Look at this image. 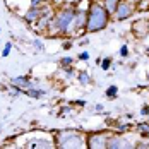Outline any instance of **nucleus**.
<instances>
[{
  "mask_svg": "<svg viewBox=\"0 0 149 149\" xmlns=\"http://www.w3.org/2000/svg\"><path fill=\"white\" fill-rule=\"evenodd\" d=\"M60 111H62V113H70V111H72V104H69V106H62Z\"/></svg>",
  "mask_w": 149,
  "mask_h": 149,
  "instance_id": "30",
  "label": "nucleus"
},
{
  "mask_svg": "<svg viewBox=\"0 0 149 149\" xmlns=\"http://www.w3.org/2000/svg\"><path fill=\"white\" fill-rule=\"evenodd\" d=\"M111 21V15L106 12L100 0H91L89 7H88V22H86V34H93V33H100L108 28Z\"/></svg>",
  "mask_w": 149,
  "mask_h": 149,
  "instance_id": "2",
  "label": "nucleus"
},
{
  "mask_svg": "<svg viewBox=\"0 0 149 149\" xmlns=\"http://www.w3.org/2000/svg\"><path fill=\"white\" fill-rule=\"evenodd\" d=\"M77 60H81V62H88L89 60V53L84 50V52H81L79 55H77Z\"/></svg>",
  "mask_w": 149,
  "mask_h": 149,
  "instance_id": "25",
  "label": "nucleus"
},
{
  "mask_svg": "<svg viewBox=\"0 0 149 149\" xmlns=\"http://www.w3.org/2000/svg\"><path fill=\"white\" fill-rule=\"evenodd\" d=\"M33 46H34L36 52H43V50H45V43H43L40 38H34V40H33Z\"/></svg>",
  "mask_w": 149,
  "mask_h": 149,
  "instance_id": "21",
  "label": "nucleus"
},
{
  "mask_svg": "<svg viewBox=\"0 0 149 149\" xmlns=\"http://www.w3.org/2000/svg\"><path fill=\"white\" fill-rule=\"evenodd\" d=\"M135 9L134 5H130L127 0H120L118 7H117V10H115V14L111 15L115 21H125V19H130L132 15L135 14Z\"/></svg>",
  "mask_w": 149,
  "mask_h": 149,
  "instance_id": "8",
  "label": "nucleus"
},
{
  "mask_svg": "<svg viewBox=\"0 0 149 149\" xmlns=\"http://www.w3.org/2000/svg\"><path fill=\"white\" fill-rule=\"evenodd\" d=\"M134 132L141 137H149V122H139L134 127Z\"/></svg>",
  "mask_w": 149,
  "mask_h": 149,
  "instance_id": "15",
  "label": "nucleus"
},
{
  "mask_svg": "<svg viewBox=\"0 0 149 149\" xmlns=\"http://www.w3.org/2000/svg\"><path fill=\"white\" fill-rule=\"evenodd\" d=\"M94 111H96V113H101V111H103V104L96 103V104H94Z\"/></svg>",
  "mask_w": 149,
  "mask_h": 149,
  "instance_id": "33",
  "label": "nucleus"
},
{
  "mask_svg": "<svg viewBox=\"0 0 149 149\" xmlns=\"http://www.w3.org/2000/svg\"><path fill=\"white\" fill-rule=\"evenodd\" d=\"M46 9H48L46 3H43V5H29V7L22 12V19H24L28 24H34L41 15L45 14Z\"/></svg>",
  "mask_w": 149,
  "mask_h": 149,
  "instance_id": "7",
  "label": "nucleus"
},
{
  "mask_svg": "<svg viewBox=\"0 0 149 149\" xmlns=\"http://www.w3.org/2000/svg\"><path fill=\"white\" fill-rule=\"evenodd\" d=\"M79 45H81V46H86V45H89V38H86V36H82V38L79 40Z\"/></svg>",
  "mask_w": 149,
  "mask_h": 149,
  "instance_id": "29",
  "label": "nucleus"
},
{
  "mask_svg": "<svg viewBox=\"0 0 149 149\" xmlns=\"http://www.w3.org/2000/svg\"><path fill=\"white\" fill-rule=\"evenodd\" d=\"M146 79H148V81H149V70H148V74H146Z\"/></svg>",
  "mask_w": 149,
  "mask_h": 149,
  "instance_id": "35",
  "label": "nucleus"
},
{
  "mask_svg": "<svg viewBox=\"0 0 149 149\" xmlns=\"http://www.w3.org/2000/svg\"><path fill=\"white\" fill-rule=\"evenodd\" d=\"M127 2H129V3H130V5H134L135 9H137V5H139V3H141V2H142V0H127Z\"/></svg>",
  "mask_w": 149,
  "mask_h": 149,
  "instance_id": "34",
  "label": "nucleus"
},
{
  "mask_svg": "<svg viewBox=\"0 0 149 149\" xmlns=\"http://www.w3.org/2000/svg\"><path fill=\"white\" fill-rule=\"evenodd\" d=\"M19 94H22V91L19 89V88H14V86L9 84V96H10V98H17Z\"/></svg>",
  "mask_w": 149,
  "mask_h": 149,
  "instance_id": "23",
  "label": "nucleus"
},
{
  "mask_svg": "<svg viewBox=\"0 0 149 149\" xmlns=\"http://www.w3.org/2000/svg\"><path fill=\"white\" fill-rule=\"evenodd\" d=\"M74 57H62L58 60V65L63 69V67H70V65H74Z\"/></svg>",
  "mask_w": 149,
  "mask_h": 149,
  "instance_id": "17",
  "label": "nucleus"
},
{
  "mask_svg": "<svg viewBox=\"0 0 149 149\" xmlns=\"http://www.w3.org/2000/svg\"><path fill=\"white\" fill-rule=\"evenodd\" d=\"M0 33H2V29H0Z\"/></svg>",
  "mask_w": 149,
  "mask_h": 149,
  "instance_id": "37",
  "label": "nucleus"
},
{
  "mask_svg": "<svg viewBox=\"0 0 149 149\" xmlns=\"http://www.w3.org/2000/svg\"><path fill=\"white\" fill-rule=\"evenodd\" d=\"M10 86H14V88H19L21 91L28 89V88H40L38 86V82L36 81H33L29 75H15L10 79V82H9Z\"/></svg>",
  "mask_w": 149,
  "mask_h": 149,
  "instance_id": "9",
  "label": "nucleus"
},
{
  "mask_svg": "<svg viewBox=\"0 0 149 149\" xmlns=\"http://www.w3.org/2000/svg\"><path fill=\"white\" fill-rule=\"evenodd\" d=\"M123 148H135V142H130V139L125 135V132H117V134L110 135L106 149H123Z\"/></svg>",
  "mask_w": 149,
  "mask_h": 149,
  "instance_id": "6",
  "label": "nucleus"
},
{
  "mask_svg": "<svg viewBox=\"0 0 149 149\" xmlns=\"http://www.w3.org/2000/svg\"><path fill=\"white\" fill-rule=\"evenodd\" d=\"M135 148H139V149H141V148H142V149H148V148H149V144H148V142H139V141H137Z\"/></svg>",
  "mask_w": 149,
  "mask_h": 149,
  "instance_id": "32",
  "label": "nucleus"
},
{
  "mask_svg": "<svg viewBox=\"0 0 149 149\" xmlns=\"http://www.w3.org/2000/svg\"><path fill=\"white\" fill-rule=\"evenodd\" d=\"M100 65H101V70H110V67L113 65V60H111V57H103Z\"/></svg>",
  "mask_w": 149,
  "mask_h": 149,
  "instance_id": "18",
  "label": "nucleus"
},
{
  "mask_svg": "<svg viewBox=\"0 0 149 149\" xmlns=\"http://www.w3.org/2000/svg\"><path fill=\"white\" fill-rule=\"evenodd\" d=\"M104 94H106V98L108 100H117L118 98V88L115 86V84H110L106 91H104Z\"/></svg>",
  "mask_w": 149,
  "mask_h": 149,
  "instance_id": "16",
  "label": "nucleus"
},
{
  "mask_svg": "<svg viewBox=\"0 0 149 149\" xmlns=\"http://www.w3.org/2000/svg\"><path fill=\"white\" fill-rule=\"evenodd\" d=\"M118 55L122 57V58H129V46H127V43H123V45L120 46Z\"/></svg>",
  "mask_w": 149,
  "mask_h": 149,
  "instance_id": "22",
  "label": "nucleus"
},
{
  "mask_svg": "<svg viewBox=\"0 0 149 149\" xmlns=\"http://www.w3.org/2000/svg\"><path fill=\"white\" fill-rule=\"evenodd\" d=\"M72 104H74V106H81V108H84V106H86V101H84V100H74Z\"/></svg>",
  "mask_w": 149,
  "mask_h": 149,
  "instance_id": "27",
  "label": "nucleus"
},
{
  "mask_svg": "<svg viewBox=\"0 0 149 149\" xmlns=\"http://www.w3.org/2000/svg\"><path fill=\"white\" fill-rule=\"evenodd\" d=\"M53 12H55V10L48 5V9L45 10V14H43L38 21H36V22H34V24H33V26H34V29L38 31V33H43V34L46 33V28L50 26V22H52V19H53Z\"/></svg>",
  "mask_w": 149,
  "mask_h": 149,
  "instance_id": "10",
  "label": "nucleus"
},
{
  "mask_svg": "<svg viewBox=\"0 0 149 149\" xmlns=\"http://www.w3.org/2000/svg\"><path fill=\"white\" fill-rule=\"evenodd\" d=\"M10 52H12V43H10V41H7V43L3 45V48H2L0 57H2V58H5V57H9V55H10Z\"/></svg>",
  "mask_w": 149,
  "mask_h": 149,
  "instance_id": "20",
  "label": "nucleus"
},
{
  "mask_svg": "<svg viewBox=\"0 0 149 149\" xmlns=\"http://www.w3.org/2000/svg\"><path fill=\"white\" fill-rule=\"evenodd\" d=\"M75 3H65L58 7L53 12V19L50 22V26L46 28V36L48 38H67L70 33V26L74 21V14H75Z\"/></svg>",
  "mask_w": 149,
  "mask_h": 149,
  "instance_id": "1",
  "label": "nucleus"
},
{
  "mask_svg": "<svg viewBox=\"0 0 149 149\" xmlns=\"http://www.w3.org/2000/svg\"><path fill=\"white\" fill-rule=\"evenodd\" d=\"M88 7H89V3H88ZM88 7H81V5H77V7H75V14H74L72 26H70L69 38L84 34V29H86V22H88Z\"/></svg>",
  "mask_w": 149,
  "mask_h": 149,
  "instance_id": "4",
  "label": "nucleus"
},
{
  "mask_svg": "<svg viewBox=\"0 0 149 149\" xmlns=\"http://www.w3.org/2000/svg\"><path fill=\"white\" fill-rule=\"evenodd\" d=\"M111 135V130H96L86 134V148L88 149H106V142Z\"/></svg>",
  "mask_w": 149,
  "mask_h": 149,
  "instance_id": "5",
  "label": "nucleus"
},
{
  "mask_svg": "<svg viewBox=\"0 0 149 149\" xmlns=\"http://www.w3.org/2000/svg\"><path fill=\"white\" fill-rule=\"evenodd\" d=\"M130 29H132V34H134L137 40H142V38H146V36L149 34V31H148V17L134 21Z\"/></svg>",
  "mask_w": 149,
  "mask_h": 149,
  "instance_id": "11",
  "label": "nucleus"
},
{
  "mask_svg": "<svg viewBox=\"0 0 149 149\" xmlns=\"http://www.w3.org/2000/svg\"><path fill=\"white\" fill-rule=\"evenodd\" d=\"M137 10H149V0H142L137 5Z\"/></svg>",
  "mask_w": 149,
  "mask_h": 149,
  "instance_id": "24",
  "label": "nucleus"
},
{
  "mask_svg": "<svg viewBox=\"0 0 149 149\" xmlns=\"http://www.w3.org/2000/svg\"><path fill=\"white\" fill-rule=\"evenodd\" d=\"M75 77H77V81H79L81 86H91L93 84V77H91V74L88 70H77Z\"/></svg>",
  "mask_w": 149,
  "mask_h": 149,
  "instance_id": "12",
  "label": "nucleus"
},
{
  "mask_svg": "<svg viewBox=\"0 0 149 149\" xmlns=\"http://www.w3.org/2000/svg\"><path fill=\"white\" fill-rule=\"evenodd\" d=\"M48 0H29V5H43Z\"/></svg>",
  "mask_w": 149,
  "mask_h": 149,
  "instance_id": "28",
  "label": "nucleus"
},
{
  "mask_svg": "<svg viewBox=\"0 0 149 149\" xmlns=\"http://www.w3.org/2000/svg\"><path fill=\"white\" fill-rule=\"evenodd\" d=\"M148 31H149V17H148Z\"/></svg>",
  "mask_w": 149,
  "mask_h": 149,
  "instance_id": "36",
  "label": "nucleus"
},
{
  "mask_svg": "<svg viewBox=\"0 0 149 149\" xmlns=\"http://www.w3.org/2000/svg\"><path fill=\"white\" fill-rule=\"evenodd\" d=\"M72 46H74V43H72V41H70V40H69V41H65V43H63V45H62V48H63V50H70V48H72Z\"/></svg>",
  "mask_w": 149,
  "mask_h": 149,
  "instance_id": "31",
  "label": "nucleus"
},
{
  "mask_svg": "<svg viewBox=\"0 0 149 149\" xmlns=\"http://www.w3.org/2000/svg\"><path fill=\"white\" fill-rule=\"evenodd\" d=\"M22 94H26L28 98H33V100H40L41 96L46 94V91L41 89V88H28V89L22 91Z\"/></svg>",
  "mask_w": 149,
  "mask_h": 149,
  "instance_id": "13",
  "label": "nucleus"
},
{
  "mask_svg": "<svg viewBox=\"0 0 149 149\" xmlns=\"http://www.w3.org/2000/svg\"><path fill=\"white\" fill-rule=\"evenodd\" d=\"M62 72H63V77H65V79H72V77L77 74L72 65H70V67H63V69H62Z\"/></svg>",
  "mask_w": 149,
  "mask_h": 149,
  "instance_id": "19",
  "label": "nucleus"
},
{
  "mask_svg": "<svg viewBox=\"0 0 149 149\" xmlns=\"http://www.w3.org/2000/svg\"><path fill=\"white\" fill-rule=\"evenodd\" d=\"M141 115H142V117H149V104H144V106L141 108Z\"/></svg>",
  "mask_w": 149,
  "mask_h": 149,
  "instance_id": "26",
  "label": "nucleus"
},
{
  "mask_svg": "<svg viewBox=\"0 0 149 149\" xmlns=\"http://www.w3.org/2000/svg\"><path fill=\"white\" fill-rule=\"evenodd\" d=\"M100 2H101V5L106 9V12L110 15L115 14V10H117V7L120 3V0H100Z\"/></svg>",
  "mask_w": 149,
  "mask_h": 149,
  "instance_id": "14",
  "label": "nucleus"
},
{
  "mask_svg": "<svg viewBox=\"0 0 149 149\" xmlns=\"http://www.w3.org/2000/svg\"><path fill=\"white\" fill-rule=\"evenodd\" d=\"M53 142L58 149H82L86 148V134L75 129H63L53 132Z\"/></svg>",
  "mask_w": 149,
  "mask_h": 149,
  "instance_id": "3",
  "label": "nucleus"
}]
</instances>
